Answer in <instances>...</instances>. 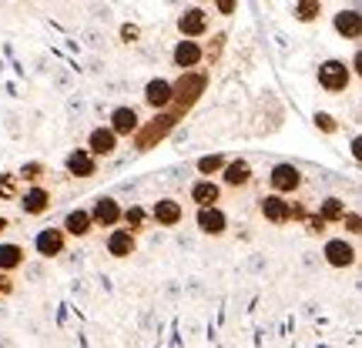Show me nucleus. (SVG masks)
Masks as SVG:
<instances>
[{"instance_id":"nucleus-1","label":"nucleus","mask_w":362,"mask_h":348,"mask_svg":"<svg viewBox=\"0 0 362 348\" xmlns=\"http://www.w3.org/2000/svg\"><path fill=\"white\" fill-rule=\"evenodd\" d=\"M208 90V71H185L171 80V107L178 114H188Z\"/></svg>"},{"instance_id":"nucleus-2","label":"nucleus","mask_w":362,"mask_h":348,"mask_svg":"<svg viewBox=\"0 0 362 348\" xmlns=\"http://www.w3.org/2000/svg\"><path fill=\"white\" fill-rule=\"evenodd\" d=\"M178 121H185V114H178L175 107L155 114L151 121H141V128L134 131V148H138V151H151V148H158L165 138H171V131L178 128Z\"/></svg>"},{"instance_id":"nucleus-3","label":"nucleus","mask_w":362,"mask_h":348,"mask_svg":"<svg viewBox=\"0 0 362 348\" xmlns=\"http://www.w3.org/2000/svg\"><path fill=\"white\" fill-rule=\"evenodd\" d=\"M315 80H319V88H322L325 94H346L356 78H352V71L346 61L329 57V61H322V64L315 67Z\"/></svg>"},{"instance_id":"nucleus-4","label":"nucleus","mask_w":362,"mask_h":348,"mask_svg":"<svg viewBox=\"0 0 362 348\" xmlns=\"http://www.w3.org/2000/svg\"><path fill=\"white\" fill-rule=\"evenodd\" d=\"M269 194H279V198H292V194L302 188V168L292 164V161H279L275 168L269 171Z\"/></svg>"},{"instance_id":"nucleus-5","label":"nucleus","mask_w":362,"mask_h":348,"mask_svg":"<svg viewBox=\"0 0 362 348\" xmlns=\"http://www.w3.org/2000/svg\"><path fill=\"white\" fill-rule=\"evenodd\" d=\"M211 30V13L205 7H185L178 13V34L181 40H202Z\"/></svg>"},{"instance_id":"nucleus-6","label":"nucleus","mask_w":362,"mask_h":348,"mask_svg":"<svg viewBox=\"0 0 362 348\" xmlns=\"http://www.w3.org/2000/svg\"><path fill=\"white\" fill-rule=\"evenodd\" d=\"M322 258H325L329 268L346 271V268H352V265L359 261V251H356V245H352L349 238H325Z\"/></svg>"},{"instance_id":"nucleus-7","label":"nucleus","mask_w":362,"mask_h":348,"mask_svg":"<svg viewBox=\"0 0 362 348\" xmlns=\"http://www.w3.org/2000/svg\"><path fill=\"white\" fill-rule=\"evenodd\" d=\"M17 205L24 211L27 218H40V215H47L54 205L51 198V188L47 184H34V188H24V191L17 194Z\"/></svg>"},{"instance_id":"nucleus-8","label":"nucleus","mask_w":362,"mask_h":348,"mask_svg":"<svg viewBox=\"0 0 362 348\" xmlns=\"http://www.w3.org/2000/svg\"><path fill=\"white\" fill-rule=\"evenodd\" d=\"M121 201L111 198V194H101V198H94V205L88 208L90 221H94V228H121Z\"/></svg>"},{"instance_id":"nucleus-9","label":"nucleus","mask_w":362,"mask_h":348,"mask_svg":"<svg viewBox=\"0 0 362 348\" xmlns=\"http://www.w3.org/2000/svg\"><path fill=\"white\" fill-rule=\"evenodd\" d=\"M64 248H67V234L61 232V228H40V232L34 234V255L44 261L61 258Z\"/></svg>"},{"instance_id":"nucleus-10","label":"nucleus","mask_w":362,"mask_h":348,"mask_svg":"<svg viewBox=\"0 0 362 348\" xmlns=\"http://www.w3.org/2000/svg\"><path fill=\"white\" fill-rule=\"evenodd\" d=\"M104 128L115 134L117 141L121 138H134V131L141 128V117H138V111L131 107V104H117L115 111H111V117H107V124Z\"/></svg>"},{"instance_id":"nucleus-11","label":"nucleus","mask_w":362,"mask_h":348,"mask_svg":"<svg viewBox=\"0 0 362 348\" xmlns=\"http://www.w3.org/2000/svg\"><path fill=\"white\" fill-rule=\"evenodd\" d=\"M148 221H155L158 228H178L185 221V205L178 198H158L151 211H148Z\"/></svg>"},{"instance_id":"nucleus-12","label":"nucleus","mask_w":362,"mask_h":348,"mask_svg":"<svg viewBox=\"0 0 362 348\" xmlns=\"http://www.w3.org/2000/svg\"><path fill=\"white\" fill-rule=\"evenodd\" d=\"M259 211H262V218L269 221V224H275V228L292 224V201H288V198H279V194H262Z\"/></svg>"},{"instance_id":"nucleus-13","label":"nucleus","mask_w":362,"mask_h":348,"mask_svg":"<svg viewBox=\"0 0 362 348\" xmlns=\"http://www.w3.org/2000/svg\"><path fill=\"white\" fill-rule=\"evenodd\" d=\"M202 61H205V47L198 40H178L171 47V64L178 67L181 74L185 71H202Z\"/></svg>"},{"instance_id":"nucleus-14","label":"nucleus","mask_w":362,"mask_h":348,"mask_svg":"<svg viewBox=\"0 0 362 348\" xmlns=\"http://www.w3.org/2000/svg\"><path fill=\"white\" fill-rule=\"evenodd\" d=\"M194 228L202 234H208V238H221V234L228 232V215L218 208H198L194 211Z\"/></svg>"},{"instance_id":"nucleus-15","label":"nucleus","mask_w":362,"mask_h":348,"mask_svg":"<svg viewBox=\"0 0 362 348\" xmlns=\"http://www.w3.org/2000/svg\"><path fill=\"white\" fill-rule=\"evenodd\" d=\"M221 188H232V191H238V188H248L252 184V178H255V171H252V164H248L245 157H228V164L221 168Z\"/></svg>"},{"instance_id":"nucleus-16","label":"nucleus","mask_w":362,"mask_h":348,"mask_svg":"<svg viewBox=\"0 0 362 348\" xmlns=\"http://www.w3.org/2000/svg\"><path fill=\"white\" fill-rule=\"evenodd\" d=\"M332 30H336L339 37L346 40H359L362 37V13L359 7H339L332 13Z\"/></svg>"},{"instance_id":"nucleus-17","label":"nucleus","mask_w":362,"mask_h":348,"mask_svg":"<svg viewBox=\"0 0 362 348\" xmlns=\"http://www.w3.org/2000/svg\"><path fill=\"white\" fill-rule=\"evenodd\" d=\"M104 248H107L111 258L124 261V258H131V255H138V238L131 232H124V228H111L107 238H104Z\"/></svg>"},{"instance_id":"nucleus-18","label":"nucleus","mask_w":362,"mask_h":348,"mask_svg":"<svg viewBox=\"0 0 362 348\" xmlns=\"http://www.w3.org/2000/svg\"><path fill=\"white\" fill-rule=\"evenodd\" d=\"M144 104L161 114V111H168L171 107V80L168 78H151L144 84Z\"/></svg>"},{"instance_id":"nucleus-19","label":"nucleus","mask_w":362,"mask_h":348,"mask_svg":"<svg viewBox=\"0 0 362 348\" xmlns=\"http://www.w3.org/2000/svg\"><path fill=\"white\" fill-rule=\"evenodd\" d=\"M84 151H88L94 161H101V157H111L117 151V138L111 134V131L104 128H90V134H88V144H84Z\"/></svg>"},{"instance_id":"nucleus-20","label":"nucleus","mask_w":362,"mask_h":348,"mask_svg":"<svg viewBox=\"0 0 362 348\" xmlns=\"http://www.w3.org/2000/svg\"><path fill=\"white\" fill-rule=\"evenodd\" d=\"M188 198L194 201V208H218V201H221V184H218V181L198 178V181H192Z\"/></svg>"},{"instance_id":"nucleus-21","label":"nucleus","mask_w":362,"mask_h":348,"mask_svg":"<svg viewBox=\"0 0 362 348\" xmlns=\"http://www.w3.org/2000/svg\"><path fill=\"white\" fill-rule=\"evenodd\" d=\"M98 164H101V161H94L84 148H74V151H67V157H64V171L71 178H94V174H98Z\"/></svg>"},{"instance_id":"nucleus-22","label":"nucleus","mask_w":362,"mask_h":348,"mask_svg":"<svg viewBox=\"0 0 362 348\" xmlns=\"http://www.w3.org/2000/svg\"><path fill=\"white\" fill-rule=\"evenodd\" d=\"M61 232H64L67 238H88V234L94 232V221H90L88 208H74V211H67L64 221H61Z\"/></svg>"},{"instance_id":"nucleus-23","label":"nucleus","mask_w":362,"mask_h":348,"mask_svg":"<svg viewBox=\"0 0 362 348\" xmlns=\"http://www.w3.org/2000/svg\"><path fill=\"white\" fill-rule=\"evenodd\" d=\"M24 265H27L24 245H17V241H0V271H4V275H13V271H21Z\"/></svg>"},{"instance_id":"nucleus-24","label":"nucleus","mask_w":362,"mask_h":348,"mask_svg":"<svg viewBox=\"0 0 362 348\" xmlns=\"http://www.w3.org/2000/svg\"><path fill=\"white\" fill-rule=\"evenodd\" d=\"M346 211H349L346 198H339V194H329V198H322V201H319V211H315V215H319L325 224H339Z\"/></svg>"},{"instance_id":"nucleus-25","label":"nucleus","mask_w":362,"mask_h":348,"mask_svg":"<svg viewBox=\"0 0 362 348\" xmlns=\"http://www.w3.org/2000/svg\"><path fill=\"white\" fill-rule=\"evenodd\" d=\"M121 224H124V232H131L138 238V234L148 228V211H144L141 205H128L121 211Z\"/></svg>"},{"instance_id":"nucleus-26","label":"nucleus","mask_w":362,"mask_h":348,"mask_svg":"<svg viewBox=\"0 0 362 348\" xmlns=\"http://www.w3.org/2000/svg\"><path fill=\"white\" fill-rule=\"evenodd\" d=\"M288 11H292V17L298 24H315L322 17V0H296Z\"/></svg>"},{"instance_id":"nucleus-27","label":"nucleus","mask_w":362,"mask_h":348,"mask_svg":"<svg viewBox=\"0 0 362 348\" xmlns=\"http://www.w3.org/2000/svg\"><path fill=\"white\" fill-rule=\"evenodd\" d=\"M47 174H51V171H47V164H44V161H24V164H21V171H17L13 178L24 181L27 188H34V184H44V178H47Z\"/></svg>"},{"instance_id":"nucleus-28","label":"nucleus","mask_w":362,"mask_h":348,"mask_svg":"<svg viewBox=\"0 0 362 348\" xmlns=\"http://www.w3.org/2000/svg\"><path fill=\"white\" fill-rule=\"evenodd\" d=\"M228 164V157L225 155H202L198 161H194V171L202 174V178L215 181V174H221V168Z\"/></svg>"},{"instance_id":"nucleus-29","label":"nucleus","mask_w":362,"mask_h":348,"mask_svg":"<svg viewBox=\"0 0 362 348\" xmlns=\"http://www.w3.org/2000/svg\"><path fill=\"white\" fill-rule=\"evenodd\" d=\"M339 228L349 234V238H359V234H362V215L349 208V211L342 215V221H339ZM346 234H342V238H346Z\"/></svg>"},{"instance_id":"nucleus-30","label":"nucleus","mask_w":362,"mask_h":348,"mask_svg":"<svg viewBox=\"0 0 362 348\" xmlns=\"http://www.w3.org/2000/svg\"><path fill=\"white\" fill-rule=\"evenodd\" d=\"M312 124H315V128L322 131L325 138H332V134H339V121L332 114H329V111H315V114H312Z\"/></svg>"},{"instance_id":"nucleus-31","label":"nucleus","mask_w":362,"mask_h":348,"mask_svg":"<svg viewBox=\"0 0 362 348\" xmlns=\"http://www.w3.org/2000/svg\"><path fill=\"white\" fill-rule=\"evenodd\" d=\"M17 194H21L17 178H13L11 171H0V201H17Z\"/></svg>"},{"instance_id":"nucleus-32","label":"nucleus","mask_w":362,"mask_h":348,"mask_svg":"<svg viewBox=\"0 0 362 348\" xmlns=\"http://www.w3.org/2000/svg\"><path fill=\"white\" fill-rule=\"evenodd\" d=\"M117 37H121V44H138V40H141V27L124 20V24L117 27Z\"/></svg>"},{"instance_id":"nucleus-33","label":"nucleus","mask_w":362,"mask_h":348,"mask_svg":"<svg viewBox=\"0 0 362 348\" xmlns=\"http://www.w3.org/2000/svg\"><path fill=\"white\" fill-rule=\"evenodd\" d=\"M221 51H225V34H215V37H211V44L205 47V61H211V64H215V61L221 57Z\"/></svg>"},{"instance_id":"nucleus-34","label":"nucleus","mask_w":362,"mask_h":348,"mask_svg":"<svg viewBox=\"0 0 362 348\" xmlns=\"http://www.w3.org/2000/svg\"><path fill=\"white\" fill-rule=\"evenodd\" d=\"M302 224H305V232H309V234H325V228H329V224H325L319 215H309V218L302 221Z\"/></svg>"},{"instance_id":"nucleus-35","label":"nucleus","mask_w":362,"mask_h":348,"mask_svg":"<svg viewBox=\"0 0 362 348\" xmlns=\"http://www.w3.org/2000/svg\"><path fill=\"white\" fill-rule=\"evenodd\" d=\"M215 11H218L221 17H232V13L238 11V0H215Z\"/></svg>"},{"instance_id":"nucleus-36","label":"nucleus","mask_w":362,"mask_h":348,"mask_svg":"<svg viewBox=\"0 0 362 348\" xmlns=\"http://www.w3.org/2000/svg\"><path fill=\"white\" fill-rule=\"evenodd\" d=\"M305 218H309V208L302 205V201H292V221H298V224H302Z\"/></svg>"},{"instance_id":"nucleus-37","label":"nucleus","mask_w":362,"mask_h":348,"mask_svg":"<svg viewBox=\"0 0 362 348\" xmlns=\"http://www.w3.org/2000/svg\"><path fill=\"white\" fill-rule=\"evenodd\" d=\"M4 295H13V278L0 271V298H4Z\"/></svg>"},{"instance_id":"nucleus-38","label":"nucleus","mask_w":362,"mask_h":348,"mask_svg":"<svg viewBox=\"0 0 362 348\" xmlns=\"http://www.w3.org/2000/svg\"><path fill=\"white\" fill-rule=\"evenodd\" d=\"M7 228H11V218H4V215H0V234L7 232Z\"/></svg>"}]
</instances>
